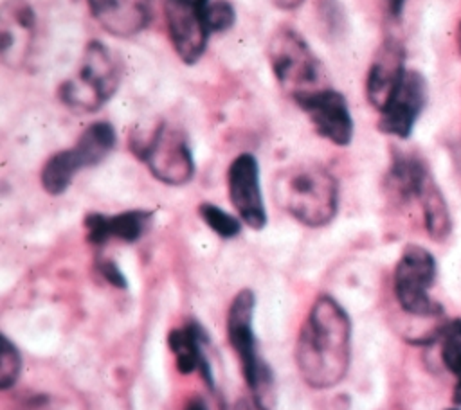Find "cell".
<instances>
[{"label": "cell", "mask_w": 461, "mask_h": 410, "mask_svg": "<svg viewBox=\"0 0 461 410\" xmlns=\"http://www.w3.org/2000/svg\"><path fill=\"white\" fill-rule=\"evenodd\" d=\"M299 108L308 115L315 131L335 146H348L353 138V119L346 97L330 88L303 94L294 99Z\"/></svg>", "instance_id": "10"}, {"label": "cell", "mask_w": 461, "mask_h": 410, "mask_svg": "<svg viewBox=\"0 0 461 410\" xmlns=\"http://www.w3.org/2000/svg\"><path fill=\"white\" fill-rule=\"evenodd\" d=\"M133 153L166 185H184L194 174V160L185 133L171 122H158L146 137L131 140Z\"/></svg>", "instance_id": "6"}, {"label": "cell", "mask_w": 461, "mask_h": 410, "mask_svg": "<svg viewBox=\"0 0 461 410\" xmlns=\"http://www.w3.org/2000/svg\"><path fill=\"white\" fill-rule=\"evenodd\" d=\"M207 29L212 32H223L234 25L236 11L229 0H211L203 7Z\"/></svg>", "instance_id": "23"}, {"label": "cell", "mask_w": 461, "mask_h": 410, "mask_svg": "<svg viewBox=\"0 0 461 410\" xmlns=\"http://www.w3.org/2000/svg\"><path fill=\"white\" fill-rule=\"evenodd\" d=\"M95 22L112 36L130 38L144 31L153 14V0H86Z\"/></svg>", "instance_id": "15"}, {"label": "cell", "mask_w": 461, "mask_h": 410, "mask_svg": "<svg viewBox=\"0 0 461 410\" xmlns=\"http://www.w3.org/2000/svg\"><path fill=\"white\" fill-rule=\"evenodd\" d=\"M38 18L27 0H7L0 11V56L9 68H23L32 54Z\"/></svg>", "instance_id": "11"}, {"label": "cell", "mask_w": 461, "mask_h": 410, "mask_svg": "<svg viewBox=\"0 0 461 410\" xmlns=\"http://www.w3.org/2000/svg\"><path fill=\"white\" fill-rule=\"evenodd\" d=\"M184 410H209V408H207V403H205L200 396H194V397H191V399L185 403Z\"/></svg>", "instance_id": "26"}, {"label": "cell", "mask_w": 461, "mask_h": 410, "mask_svg": "<svg viewBox=\"0 0 461 410\" xmlns=\"http://www.w3.org/2000/svg\"><path fill=\"white\" fill-rule=\"evenodd\" d=\"M447 410H459V408H447Z\"/></svg>", "instance_id": "29"}, {"label": "cell", "mask_w": 461, "mask_h": 410, "mask_svg": "<svg viewBox=\"0 0 461 410\" xmlns=\"http://www.w3.org/2000/svg\"><path fill=\"white\" fill-rule=\"evenodd\" d=\"M427 79L414 68H405L391 101L380 111L378 129L382 133L407 138L427 104Z\"/></svg>", "instance_id": "12"}, {"label": "cell", "mask_w": 461, "mask_h": 410, "mask_svg": "<svg viewBox=\"0 0 461 410\" xmlns=\"http://www.w3.org/2000/svg\"><path fill=\"white\" fill-rule=\"evenodd\" d=\"M205 5L194 0L164 2V18L171 45L178 58L187 65H193L202 58L211 36L203 16Z\"/></svg>", "instance_id": "9"}, {"label": "cell", "mask_w": 461, "mask_h": 410, "mask_svg": "<svg viewBox=\"0 0 461 410\" xmlns=\"http://www.w3.org/2000/svg\"><path fill=\"white\" fill-rule=\"evenodd\" d=\"M274 4L279 7V9H285V11H290V9H295L303 4V0H274Z\"/></svg>", "instance_id": "27"}, {"label": "cell", "mask_w": 461, "mask_h": 410, "mask_svg": "<svg viewBox=\"0 0 461 410\" xmlns=\"http://www.w3.org/2000/svg\"><path fill=\"white\" fill-rule=\"evenodd\" d=\"M153 212L144 209L124 210L113 216L101 212H88L83 219L86 241L94 246H103L112 239L122 243H135L142 237L151 223Z\"/></svg>", "instance_id": "16"}, {"label": "cell", "mask_w": 461, "mask_h": 410, "mask_svg": "<svg viewBox=\"0 0 461 410\" xmlns=\"http://www.w3.org/2000/svg\"><path fill=\"white\" fill-rule=\"evenodd\" d=\"M405 49L396 38L382 41L367 70L366 97L373 108L382 111L391 101L405 72Z\"/></svg>", "instance_id": "14"}, {"label": "cell", "mask_w": 461, "mask_h": 410, "mask_svg": "<svg viewBox=\"0 0 461 410\" xmlns=\"http://www.w3.org/2000/svg\"><path fill=\"white\" fill-rule=\"evenodd\" d=\"M256 297L252 290H240L227 313V340L241 365L245 383L258 410H274V376L270 367L258 354L254 334Z\"/></svg>", "instance_id": "3"}, {"label": "cell", "mask_w": 461, "mask_h": 410, "mask_svg": "<svg viewBox=\"0 0 461 410\" xmlns=\"http://www.w3.org/2000/svg\"><path fill=\"white\" fill-rule=\"evenodd\" d=\"M101 275L104 277V281H108L112 286L115 288H126V277L122 275V272L119 270V266L112 261V259H101L97 264Z\"/></svg>", "instance_id": "24"}, {"label": "cell", "mask_w": 461, "mask_h": 410, "mask_svg": "<svg viewBox=\"0 0 461 410\" xmlns=\"http://www.w3.org/2000/svg\"><path fill=\"white\" fill-rule=\"evenodd\" d=\"M22 370V358L14 343L2 336V352H0V390L11 388Z\"/></svg>", "instance_id": "22"}, {"label": "cell", "mask_w": 461, "mask_h": 410, "mask_svg": "<svg viewBox=\"0 0 461 410\" xmlns=\"http://www.w3.org/2000/svg\"><path fill=\"white\" fill-rule=\"evenodd\" d=\"M267 56L277 83L292 99L324 86L319 58L292 27H281L272 34Z\"/></svg>", "instance_id": "5"}, {"label": "cell", "mask_w": 461, "mask_h": 410, "mask_svg": "<svg viewBox=\"0 0 461 410\" xmlns=\"http://www.w3.org/2000/svg\"><path fill=\"white\" fill-rule=\"evenodd\" d=\"M121 83V65L113 52L92 40L85 47L81 63L58 88L59 101L76 113H92L104 106Z\"/></svg>", "instance_id": "4"}, {"label": "cell", "mask_w": 461, "mask_h": 410, "mask_svg": "<svg viewBox=\"0 0 461 410\" xmlns=\"http://www.w3.org/2000/svg\"><path fill=\"white\" fill-rule=\"evenodd\" d=\"M403 7H405V0H385L387 16L393 20H398L402 16Z\"/></svg>", "instance_id": "25"}, {"label": "cell", "mask_w": 461, "mask_h": 410, "mask_svg": "<svg viewBox=\"0 0 461 410\" xmlns=\"http://www.w3.org/2000/svg\"><path fill=\"white\" fill-rule=\"evenodd\" d=\"M439 356L448 372L456 376L452 390L454 405H461V318H456L438 331Z\"/></svg>", "instance_id": "20"}, {"label": "cell", "mask_w": 461, "mask_h": 410, "mask_svg": "<svg viewBox=\"0 0 461 410\" xmlns=\"http://www.w3.org/2000/svg\"><path fill=\"white\" fill-rule=\"evenodd\" d=\"M456 43H457V50H459V54H461V22H459V25H457V32H456Z\"/></svg>", "instance_id": "28"}, {"label": "cell", "mask_w": 461, "mask_h": 410, "mask_svg": "<svg viewBox=\"0 0 461 410\" xmlns=\"http://www.w3.org/2000/svg\"><path fill=\"white\" fill-rule=\"evenodd\" d=\"M229 198L240 219L254 228L261 230L267 225V209L259 187V165L254 155H238L227 169Z\"/></svg>", "instance_id": "13"}, {"label": "cell", "mask_w": 461, "mask_h": 410, "mask_svg": "<svg viewBox=\"0 0 461 410\" xmlns=\"http://www.w3.org/2000/svg\"><path fill=\"white\" fill-rule=\"evenodd\" d=\"M436 281V259L420 246L407 245L396 263L393 288L400 308L414 316H438L443 308L429 295Z\"/></svg>", "instance_id": "8"}, {"label": "cell", "mask_w": 461, "mask_h": 410, "mask_svg": "<svg viewBox=\"0 0 461 410\" xmlns=\"http://www.w3.org/2000/svg\"><path fill=\"white\" fill-rule=\"evenodd\" d=\"M418 198L421 201L423 221H425L427 234L434 241L447 239L450 230H452V218H450V212H448V205H447L441 191L434 183L432 176L427 180V183L423 185Z\"/></svg>", "instance_id": "19"}, {"label": "cell", "mask_w": 461, "mask_h": 410, "mask_svg": "<svg viewBox=\"0 0 461 410\" xmlns=\"http://www.w3.org/2000/svg\"><path fill=\"white\" fill-rule=\"evenodd\" d=\"M277 196L299 223L326 227L339 209V183L321 164H295L277 176Z\"/></svg>", "instance_id": "2"}, {"label": "cell", "mask_w": 461, "mask_h": 410, "mask_svg": "<svg viewBox=\"0 0 461 410\" xmlns=\"http://www.w3.org/2000/svg\"><path fill=\"white\" fill-rule=\"evenodd\" d=\"M349 358L351 320L331 295H319L295 342L297 370L312 388H331L346 378Z\"/></svg>", "instance_id": "1"}, {"label": "cell", "mask_w": 461, "mask_h": 410, "mask_svg": "<svg viewBox=\"0 0 461 410\" xmlns=\"http://www.w3.org/2000/svg\"><path fill=\"white\" fill-rule=\"evenodd\" d=\"M203 343H205L203 329L196 322H187L185 325L176 327L167 334V345L175 356L176 369L182 374L202 370L207 383H212L211 367L205 358Z\"/></svg>", "instance_id": "17"}, {"label": "cell", "mask_w": 461, "mask_h": 410, "mask_svg": "<svg viewBox=\"0 0 461 410\" xmlns=\"http://www.w3.org/2000/svg\"><path fill=\"white\" fill-rule=\"evenodd\" d=\"M198 214L200 218L205 221V225L218 234L223 239H230L236 237L241 232V219H238L236 216L225 212L221 207L212 205V203H202L198 207Z\"/></svg>", "instance_id": "21"}, {"label": "cell", "mask_w": 461, "mask_h": 410, "mask_svg": "<svg viewBox=\"0 0 461 410\" xmlns=\"http://www.w3.org/2000/svg\"><path fill=\"white\" fill-rule=\"evenodd\" d=\"M429 178L430 174L427 165L420 156L409 153H394L385 183L393 198L398 201H407L420 196Z\"/></svg>", "instance_id": "18"}, {"label": "cell", "mask_w": 461, "mask_h": 410, "mask_svg": "<svg viewBox=\"0 0 461 410\" xmlns=\"http://www.w3.org/2000/svg\"><path fill=\"white\" fill-rule=\"evenodd\" d=\"M115 146V131L110 122L99 120L90 124L68 149L54 153L41 169V187L58 196L65 192L74 176L83 167L101 164Z\"/></svg>", "instance_id": "7"}]
</instances>
